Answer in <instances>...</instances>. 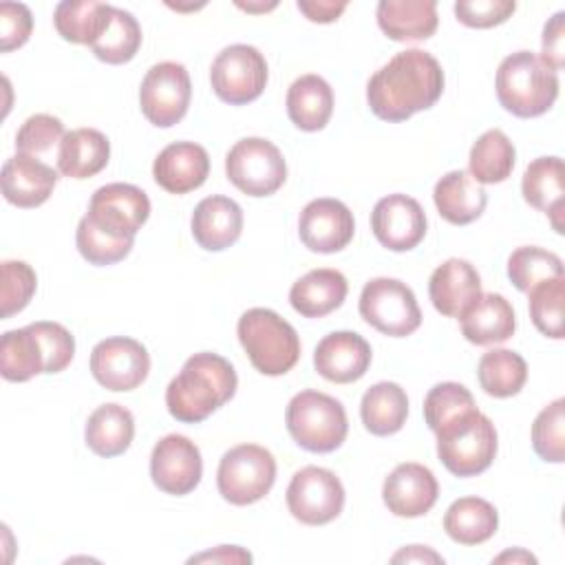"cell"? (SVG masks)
Returning a JSON list of instances; mask_svg holds the SVG:
<instances>
[{"mask_svg":"<svg viewBox=\"0 0 565 565\" xmlns=\"http://www.w3.org/2000/svg\"><path fill=\"white\" fill-rule=\"evenodd\" d=\"M444 93V71L437 57L422 49L393 55L366 84L371 113L382 121H406L437 104Z\"/></svg>","mask_w":565,"mask_h":565,"instance_id":"cell-1","label":"cell"},{"mask_svg":"<svg viewBox=\"0 0 565 565\" xmlns=\"http://www.w3.org/2000/svg\"><path fill=\"white\" fill-rule=\"evenodd\" d=\"M236 371L218 353L190 355L166 388L168 413L183 424H199L236 393Z\"/></svg>","mask_w":565,"mask_h":565,"instance_id":"cell-2","label":"cell"},{"mask_svg":"<svg viewBox=\"0 0 565 565\" xmlns=\"http://www.w3.org/2000/svg\"><path fill=\"white\" fill-rule=\"evenodd\" d=\"M497 97L514 117H539L558 97V75L536 53L516 51L497 68Z\"/></svg>","mask_w":565,"mask_h":565,"instance_id":"cell-3","label":"cell"},{"mask_svg":"<svg viewBox=\"0 0 565 565\" xmlns=\"http://www.w3.org/2000/svg\"><path fill=\"white\" fill-rule=\"evenodd\" d=\"M236 333L252 366L263 375H285L300 358L296 329L271 309H247L238 318Z\"/></svg>","mask_w":565,"mask_h":565,"instance_id":"cell-4","label":"cell"},{"mask_svg":"<svg viewBox=\"0 0 565 565\" xmlns=\"http://www.w3.org/2000/svg\"><path fill=\"white\" fill-rule=\"evenodd\" d=\"M437 457L455 477H475L490 468L497 455V430L477 408L457 415L437 433Z\"/></svg>","mask_w":565,"mask_h":565,"instance_id":"cell-5","label":"cell"},{"mask_svg":"<svg viewBox=\"0 0 565 565\" xmlns=\"http://www.w3.org/2000/svg\"><path fill=\"white\" fill-rule=\"evenodd\" d=\"M285 424L294 441L309 452H333L349 433L344 406L320 391L296 393L287 404Z\"/></svg>","mask_w":565,"mask_h":565,"instance_id":"cell-6","label":"cell"},{"mask_svg":"<svg viewBox=\"0 0 565 565\" xmlns=\"http://www.w3.org/2000/svg\"><path fill=\"white\" fill-rule=\"evenodd\" d=\"M276 481L274 455L256 444H241L230 448L216 470V486L221 497L232 505H249L260 501Z\"/></svg>","mask_w":565,"mask_h":565,"instance_id":"cell-7","label":"cell"},{"mask_svg":"<svg viewBox=\"0 0 565 565\" xmlns=\"http://www.w3.org/2000/svg\"><path fill=\"white\" fill-rule=\"evenodd\" d=\"M225 174L234 188L247 196H269L287 179L282 152L263 137L236 141L225 157Z\"/></svg>","mask_w":565,"mask_h":565,"instance_id":"cell-8","label":"cell"},{"mask_svg":"<svg viewBox=\"0 0 565 565\" xmlns=\"http://www.w3.org/2000/svg\"><path fill=\"white\" fill-rule=\"evenodd\" d=\"M360 316L391 338H406L422 324L413 289L397 278H373L360 294Z\"/></svg>","mask_w":565,"mask_h":565,"instance_id":"cell-9","label":"cell"},{"mask_svg":"<svg viewBox=\"0 0 565 565\" xmlns=\"http://www.w3.org/2000/svg\"><path fill=\"white\" fill-rule=\"evenodd\" d=\"M267 75V62L256 46L230 44L214 57L210 84L221 102L243 106L263 95Z\"/></svg>","mask_w":565,"mask_h":565,"instance_id":"cell-10","label":"cell"},{"mask_svg":"<svg viewBox=\"0 0 565 565\" xmlns=\"http://www.w3.org/2000/svg\"><path fill=\"white\" fill-rule=\"evenodd\" d=\"M190 97V75L179 62H159L141 79L139 106L143 117L157 128L179 124L188 113Z\"/></svg>","mask_w":565,"mask_h":565,"instance_id":"cell-11","label":"cell"},{"mask_svg":"<svg viewBox=\"0 0 565 565\" xmlns=\"http://www.w3.org/2000/svg\"><path fill=\"white\" fill-rule=\"evenodd\" d=\"M287 508L305 525H324L344 508L342 481L327 468L307 466L287 486Z\"/></svg>","mask_w":565,"mask_h":565,"instance_id":"cell-12","label":"cell"},{"mask_svg":"<svg viewBox=\"0 0 565 565\" xmlns=\"http://www.w3.org/2000/svg\"><path fill=\"white\" fill-rule=\"evenodd\" d=\"M86 216L104 232L135 241L150 216V199L132 183H106L90 196Z\"/></svg>","mask_w":565,"mask_h":565,"instance_id":"cell-13","label":"cell"},{"mask_svg":"<svg viewBox=\"0 0 565 565\" xmlns=\"http://www.w3.org/2000/svg\"><path fill=\"white\" fill-rule=\"evenodd\" d=\"M148 371L150 355L135 338L113 335L90 351V373L108 391H132L148 377Z\"/></svg>","mask_w":565,"mask_h":565,"instance_id":"cell-14","label":"cell"},{"mask_svg":"<svg viewBox=\"0 0 565 565\" xmlns=\"http://www.w3.org/2000/svg\"><path fill=\"white\" fill-rule=\"evenodd\" d=\"M201 475V452L185 435L172 433L154 444L150 455V477L161 492L183 497L199 486Z\"/></svg>","mask_w":565,"mask_h":565,"instance_id":"cell-15","label":"cell"},{"mask_svg":"<svg viewBox=\"0 0 565 565\" xmlns=\"http://www.w3.org/2000/svg\"><path fill=\"white\" fill-rule=\"evenodd\" d=\"M371 230L377 243L391 252H408L426 236V214L408 194H388L371 212Z\"/></svg>","mask_w":565,"mask_h":565,"instance_id":"cell-16","label":"cell"},{"mask_svg":"<svg viewBox=\"0 0 565 565\" xmlns=\"http://www.w3.org/2000/svg\"><path fill=\"white\" fill-rule=\"evenodd\" d=\"M355 232L353 212L338 199L309 201L298 218V234L307 249L333 254L344 249Z\"/></svg>","mask_w":565,"mask_h":565,"instance_id":"cell-17","label":"cell"},{"mask_svg":"<svg viewBox=\"0 0 565 565\" xmlns=\"http://www.w3.org/2000/svg\"><path fill=\"white\" fill-rule=\"evenodd\" d=\"M439 497V486L430 468L406 461L399 463L382 486V499L388 512L404 519L426 514Z\"/></svg>","mask_w":565,"mask_h":565,"instance_id":"cell-18","label":"cell"},{"mask_svg":"<svg viewBox=\"0 0 565 565\" xmlns=\"http://www.w3.org/2000/svg\"><path fill=\"white\" fill-rule=\"evenodd\" d=\"M318 375L335 384L360 380L371 366V344L355 331H333L313 351Z\"/></svg>","mask_w":565,"mask_h":565,"instance_id":"cell-19","label":"cell"},{"mask_svg":"<svg viewBox=\"0 0 565 565\" xmlns=\"http://www.w3.org/2000/svg\"><path fill=\"white\" fill-rule=\"evenodd\" d=\"M207 174V150L194 141H174L166 146L152 163V177L157 185L170 194H185L201 188Z\"/></svg>","mask_w":565,"mask_h":565,"instance_id":"cell-20","label":"cell"},{"mask_svg":"<svg viewBox=\"0 0 565 565\" xmlns=\"http://www.w3.org/2000/svg\"><path fill=\"white\" fill-rule=\"evenodd\" d=\"M57 172L31 154H13L2 166V194L15 207H38L53 194Z\"/></svg>","mask_w":565,"mask_h":565,"instance_id":"cell-21","label":"cell"},{"mask_svg":"<svg viewBox=\"0 0 565 565\" xmlns=\"http://www.w3.org/2000/svg\"><path fill=\"white\" fill-rule=\"evenodd\" d=\"M190 227L199 247L205 252H223L241 238L243 210L234 199L212 194L199 201Z\"/></svg>","mask_w":565,"mask_h":565,"instance_id":"cell-22","label":"cell"},{"mask_svg":"<svg viewBox=\"0 0 565 565\" xmlns=\"http://www.w3.org/2000/svg\"><path fill=\"white\" fill-rule=\"evenodd\" d=\"M479 294L481 278L477 269L463 258H448L430 274L428 296L441 316L459 318Z\"/></svg>","mask_w":565,"mask_h":565,"instance_id":"cell-23","label":"cell"},{"mask_svg":"<svg viewBox=\"0 0 565 565\" xmlns=\"http://www.w3.org/2000/svg\"><path fill=\"white\" fill-rule=\"evenodd\" d=\"M457 320L463 338L477 347L505 342L516 329L514 309L501 294H479Z\"/></svg>","mask_w":565,"mask_h":565,"instance_id":"cell-24","label":"cell"},{"mask_svg":"<svg viewBox=\"0 0 565 565\" xmlns=\"http://www.w3.org/2000/svg\"><path fill=\"white\" fill-rule=\"evenodd\" d=\"M523 199L545 212L552 218V225L558 234H563V205H565V168L558 157H539L534 159L521 181Z\"/></svg>","mask_w":565,"mask_h":565,"instance_id":"cell-25","label":"cell"},{"mask_svg":"<svg viewBox=\"0 0 565 565\" xmlns=\"http://www.w3.org/2000/svg\"><path fill=\"white\" fill-rule=\"evenodd\" d=\"M375 15L382 33L395 42L428 40L439 24L435 0H382Z\"/></svg>","mask_w":565,"mask_h":565,"instance_id":"cell-26","label":"cell"},{"mask_svg":"<svg viewBox=\"0 0 565 565\" xmlns=\"http://www.w3.org/2000/svg\"><path fill=\"white\" fill-rule=\"evenodd\" d=\"M349 291V282L338 269H311L289 289V302L302 318H324L335 311Z\"/></svg>","mask_w":565,"mask_h":565,"instance_id":"cell-27","label":"cell"},{"mask_svg":"<svg viewBox=\"0 0 565 565\" xmlns=\"http://www.w3.org/2000/svg\"><path fill=\"white\" fill-rule=\"evenodd\" d=\"M433 201L444 221L452 225H468L483 214L488 194L470 172L452 170L435 183Z\"/></svg>","mask_w":565,"mask_h":565,"instance_id":"cell-28","label":"cell"},{"mask_svg":"<svg viewBox=\"0 0 565 565\" xmlns=\"http://www.w3.org/2000/svg\"><path fill=\"white\" fill-rule=\"evenodd\" d=\"M110 141L95 128H77L64 135L57 150V170L68 179H90L106 168Z\"/></svg>","mask_w":565,"mask_h":565,"instance_id":"cell-29","label":"cell"},{"mask_svg":"<svg viewBox=\"0 0 565 565\" xmlns=\"http://www.w3.org/2000/svg\"><path fill=\"white\" fill-rule=\"evenodd\" d=\"M333 113V90L320 75H302L287 90V115L305 132L322 130Z\"/></svg>","mask_w":565,"mask_h":565,"instance_id":"cell-30","label":"cell"},{"mask_svg":"<svg viewBox=\"0 0 565 565\" xmlns=\"http://www.w3.org/2000/svg\"><path fill=\"white\" fill-rule=\"evenodd\" d=\"M135 437V417L121 404H102L86 422V446L99 457L124 455Z\"/></svg>","mask_w":565,"mask_h":565,"instance_id":"cell-31","label":"cell"},{"mask_svg":"<svg viewBox=\"0 0 565 565\" xmlns=\"http://www.w3.org/2000/svg\"><path fill=\"white\" fill-rule=\"evenodd\" d=\"M497 527V508L479 497H461L444 514V530L459 545H479L494 536Z\"/></svg>","mask_w":565,"mask_h":565,"instance_id":"cell-32","label":"cell"},{"mask_svg":"<svg viewBox=\"0 0 565 565\" xmlns=\"http://www.w3.org/2000/svg\"><path fill=\"white\" fill-rule=\"evenodd\" d=\"M408 397L406 391L395 382L373 384L360 402V417L371 435L386 437L406 424Z\"/></svg>","mask_w":565,"mask_h":565,"instance_id":"cell-33","label":"cell"},{"mask_svg":"<svg viewBox=\"0 0 565 565\" xmlns=\"http://www.w3.org/2000/svg\"><path fill=\"white\" fill-rule=\"evenodd\" d=\"M0 373L7 382H26L40 373H46V358L31 324L2 333Z\"/></svg>","mask_w":565,"mask_h":565,"instance_id":"cell-34","label":"cell"},{"mask_svg":"<svg viewBox=\"0 0 565 565\" xmlns=\"http://www.w3.org/2000/svg\"><path fill=\"white\" fill-rule=\"evenodd\" d=\"M113 4L93 0H66L55 7V31L73 44H93L108 26Z\"/></svg>","mask_w":565,"mask_h":565,"instance_id":"cell-35","label":"cell"},{"mask_svg":"<svg viewBox=\"0 0 565 565\" xmlns=\"http://www.w3.org/2000/svg\"><path fill=\"white\" fill-rule=\"evenodd\" d=\"M514 143L510 141V137L499 130H486L470 148V157H468V172L470 177L481 183V185H490V183H501L505 181L512 170H514Z\"/></svg>","mask_w":565,"mask_h":565,"instance_id":"cell-36","label":"cell"},{"mask_svg":"<svg viewBox=\"0 0 565 565\" xmlns=\"http://www.w3.org/2000/svg\"><path fill=\"white\" fill-rule=\"evenodd\" d=\"M477 377L488 395L499 399L512 397L523 388L527 380V364L516 351L492 349L481 355Z\"/></svg>","mask_w":565,"mask_h":565,"instance_id":"cell-37","label":"cell"},{"mask_svg":"<svg viewBox=\"0 0 565 565\" xmlns=\"http://www.w3.org/2000/svg\"><path fill=\"white\" fill-rule=\"evenodd\" d=\"M141 46V26L130 11L113 7L108 26L90 44V51L97 60L106 64H126L130 62Z\"/></svg>","mask_w":565,"mask_h":565,"instance_id":"cell-38","label":"cell"},{"mask_svg":"<svg viewBox=\"0 0 565 565\" xmlns=\"http://www.w3.org/2000/svg\"><path fill=\"white\" fill-rule=\"evenodd\" d=\"M563 276V260L543 247L523 245L516 247L508 258V278L519 291H530L543 280Z\"/></svg>","mask_w":565,"mask_h":565,"instance_id":"cell-39","label":"cell"},{"mask_svg":"<svg viewBox=\"0 0 565 565\" xmlns=\"http://www.w3.org/2000/svg\"><path fill=\"white\" fill-rule=\"evenodd\" d=\"M530 318L534 327L554 340L563 338V300H565V276H556L539 282L527 291Z\"/></svg>","mask_w":565,"mask_h":565,"instance_id":"cell-40","label":"cell"},{"mask_svg":"<svg viewBox=\"0 0 565 565\" xmlns=\"http://www.w3.org/2000/svg\"><path fill=\"white\" fill-rule=\"evenodd\" d=\"M75 243H77V249L84 260L102 267V265H115V263L124 260L130 254L135 241L117 238V236L104 232L84 214L82 221L77 223Z\"/></svg>","mask_w":565,"mask_h":565,"instance_id":"cell-41","label":"cell"},{"mask_svg":"<svg viewBox=\"0 0 565 565\" xmlns=\"http://www.w3.org/2000/svg\"><path fill=\"white\" fill-rule=\"evenodd\" d=\"M532 446L543 461L561 463L565 459V399L556 397L532 424Z\"/></svg>","mask_w":565,"mask_h":565,"instance_id":"cell-42","label":"cell"},{"mask_svg":"<svg viewBox=\"0 0 565 565\" xmlns=\"http://www.w3.org/2000/svg\"><path fill=\"white\" fill-rule=\"evenodd\" d=\"M472 408H477L472 393L457 382H439L424 397V419L433 433Z\"/></svg>","mask_w":565,"mask_h":565,"instance_id":"cell-43","label":"cell"},{"mask_svg":"<svg viewBox=\"0 0 565 565\" xmlns=\"http://www.w3.org/2000/svg\"><path fill=\"white\" fill-rule=\"evenodd\" d=\"M38 287V276L31 265L24 260H4L2 263V291H0V316L11 318L22 311L33 298Z\"/></svg>","mask_w":565,"mask_h":565,"instance_id":"cell-44","label":"cell"},{"mask_svg":"<svg viewBox=\"0 0 565 565\" xmlns=\"http://www.w3.org/2000/svg\"><path fill=\"white\" fill-rule=\"evenodd\" d=\"M64 124L46 113L31 115L15 135V148L22 154H44L64 139Z\"/></svg>","mask_w":565,"mask_h":565,"instance_id":"cell-45","label":"cell"},{"mask_svg":"<svg viewBox=\"0 0 565 565\" xmlns=\"http://www.w3.org/2000/svg\"><path fill=\"white\" fill-rule=\"evenodd\" d=\"M31 327L38 333L42 344V351L46 358V373L64 371L75 355V338L71 335V331L60 322H49V320L31 322Z\"/></svg>","mask_w":565,"mask_h":565,"instance_id":"cell-46","label":"cell"},{"mask_svg":"<svg viewBox=\"0 0 565 565\" xmlns=\"http://www.w3.org/2000/svg\"><path fill=\"white\" fill-rule=\"evenodd\" d=\"M516 9L514 0H459L455 15L470 29H490L503 24Z\"/></svg>","mask_w":565,"mask_h":565,"instance_id":"cell-47","label":"cell"},{"mask_svg":"<svg viewBox=\"0 0 565 565\" xmlns=\"http://www.w3.org/2000/svg\"><path fill=\"white\" fill-rule=\"evenodd\" d=\"M33 29V15L22 2L0 4V51L9 53L26 44Z\"/></svg>","mask_w":565,"mask_h":565,"instance_id":"cell-48","label":"cell"},{"mask_svg":"<svg viewBox=\"0 0 565 565\" xmlns=\"http://www.w3.org/2000/svg\"><path fill=\"white\" fill-rule=\"evenodd\" d=\"M554 73H558L565 64V13H554L543 26L541 55H539Z\"/></svg>","mask_w":565,"mask_h":565,"instance_id":"cell-49","label":"cell"},{"mask_svg":"<svg viewBox=\"0 0 565 565\" xmlns=\"http://www.w3.org/2000/svg\"><path fill=\"white\" fill-rule=\"evenodd\" d=\"M298 9L305 13L307 20L311 22H333L342 15L347 9V2H327V0H298Z\"/></svg>","mask_w":565,"mask_h":565,"instance_id":"cell-50","label":"cell"},{"mask_svg":"<svg viewBox=\"0 0 565 565\" xmlns=\"http://www.w3.org/2000/svg\"><path fill=\"white\" fill-rule=\"evenodd\" d=\"M252 554L238 545H221L212 552H203L190 558V563H249Z\"/></svg>","mask_w":565,"mask_h":565,"instance_id":"cell-51","label":"cell"},{"mask_svg":"<svg viewBox=\"0 0 565 565\" xmlns=\"http://www.w3.org/2000/svg\"><path fill=\"white\" fill-rule=\"evenodd\" d=\"M393 563H444V558L439 554H435L430 547H422V545H411V547H404L402 552H397L393 558Z\"/></svg>","mask_w":565,"mask_h":565,"instance_id":"cell-52","label":"cell"},{"mask_svg":"<svg viewBox=\"0 0 565 565\" xmlns=\"http://www.w3.org/2000/svg\"><path fill=\"white\" fill-rule=\"evenodd\" d=\"M497 563H505V561H523V563H536V558L530 554V552H525V550H510V552H503V554H499L497 558H494Z\"/></svg>","mask_w":565,"mask_h":565,"instance_id":"cell-53","label":"cell"},{"mask_svg":"<svg viewBox=\"0 0 565 565\" xmlns=\"http://www.w3.org/2000/svg\"><path fill=\"white\" fill-rule=\"evenodd\" d=\"M241 9H245V11H269V9H274L276 7V2H269V4H243V2H236Z\"/></svg>","mask_w":565,"mask_h":565,"instance_id":"cell-54","label":"cell"}]
</instances>
